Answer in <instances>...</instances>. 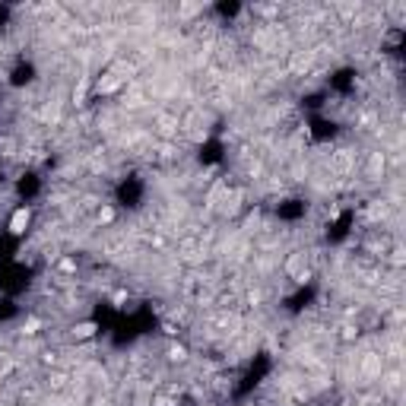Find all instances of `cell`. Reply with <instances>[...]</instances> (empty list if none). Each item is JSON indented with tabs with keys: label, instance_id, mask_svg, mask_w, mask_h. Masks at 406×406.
I'll use <instances>...</instances> for the list:
<instances>
[{
	"label": "cell",
	"instance_id": "1",
	"mask_svg": "<svg viewBox=\"0 0 406 406\" xmlns=\"http://www.w3.org/2000/svg\"><path fill=\"white\" fill-rule=\"evenodd\" d=\"M32 207H16L13 210V216H10V222H7V229H10V235H16V238H22V235L32 229Z\"/></svg>",
	"mask_w": 406,
	"mask_h": 406
},
{
	"label": "cell",
	"instance_id": "2",
	"mask_svg": "<svg viewBox=\"0 0 406 406\" xmlns=\"http://www.w3.org/2000/svg\"><path fill=\"white\" fill-rule=\"evenodd\" d=\"M96 331H99L96 321H73L67 327V340H73V343H89V340H96Z\"/></svg>",
	"mask_w": 406,
	"mask_h": 406
}]
</instances>
